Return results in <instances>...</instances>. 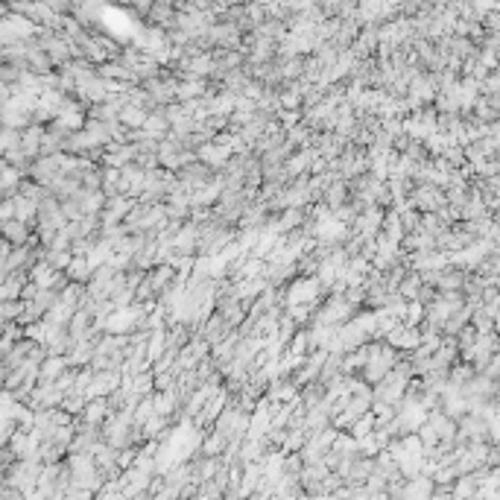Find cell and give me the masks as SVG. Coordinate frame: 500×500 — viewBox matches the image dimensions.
<instances>
[{"label": "cell", "instance_id": "5b68a950", "mask_svg": "<svg viewBox=\"0 0 500 500\" xmlns=\"http://www.w3.org/2000/svg\"><path fill=\"white\" fill-rule=\"evenodd\" d=\"M65 273H67V278H70V281H79V284H85V281H91V278H94V273H97V269L91 266L88 255H74V261H70V266L65 269Z\"/></svg>", "mask_w": 500, "mask_h": 500}, {"label": "cell", "instance_id": "8992f818", "mask_svg": "<svg viewBox=\"0 0 500 500\" xmlns=\"http://www.w3.org/2000/svg\"><path fill=\"white\" fill-rule=\"evenodd\" d=\"M3 234L6 240H12L15 246H26L30 243V223H24V220H3Z\"/></svg>", "mask_w": 500, "mask_h": 500}, {"label": "cell", "instance_id": "30bf717a", "mask_svg": "<svg viewBox=\"0 0 500 500\" xmlns=\"http://www.w3.org/2000/svg\"><path fill=\"white\" fill-rule=\"evenodd\" d=\"M243 85V74H232L228 76V88H240Z\"/></svg>", "mask_w": 500, "mask_h": 500}, {"label": "cell", "instance_id": "6da1fadb", "mask_svg": "<svg viewBox=\"0 0 500 500\" xmlns=\"http://www.w3.org/2000/svg\"><path fill=\"white\" fill-rule=\"evenodd\" d=\"M387 342L398 351H416L421 346V328L416 325H407V322H398L392 331L387 334Z\"/></svg>", "mask_w": 500, "mask_h": 500}, {"label": "cell", "instance_id": "9c48e42d", "mask_svg": "<svg viewBox=\"0 0 500 500\" xmlns=\"http://www.w3.org/2000/svg\"><path fill=\"white\" fill-rule=\"evenodd\" d=\"M421 284H424V281H421V273L416 269V273H410V275L401 281V287H398V293H401V296L407 298V302H412V298H419Z\"/></svg>", "mask_w": 500, "mask_h": 500}, {"label": "cell", "instance_id": "8fae6325", "mask_svg": "<svg viewBox=\"0 0 500 500\" xmlns=\"http://www.w3.org/2000/svg\"><path fill=\"white\" fill-rule=\"evenodd\" d=\"M494 331H497V334H500V307H497V310H494Z\"/></svg>", "mask_w": 500, "mask_h": 500}, {"label": "cell", "instance_id": "277c9868", "mask_svg": "<svg viewBox=\"0 0 500 500\" xmlns=\"http://www.w3.org/2000/svg\"><path fill=\"white\" fill-rule=\"evenodd\" d=\"M67 357L62 354H50L45 363H41V375H38V383H53V380H59L65 371H67Z\"/></svg>", "mask_w": 500, "mask_h": 500}, {"label": "cell", "instance_id": "7a4b0ae2", "mask_svg": "<svg viewBox=\"0 0 500 500\" xmlns=\"http://www.w3.org/2000/svg\"><path fill=\"white\" fill-rule=\"evenodd\" d=\"M348 193H351L348 179H334L331 184H328V191L322 193V202L331 208V211H337L339 205H346V202H348Z\"/></svg>", "mask_w": 500, "mask_h": 500}, {"label": "cell", "instance_id": "52a82bcc", "mask_svg": "<svg viewBox=\"0 0 500 500\" xmlns=\"http://www.w3.org/2000/svg\"><path fill=\"white\" fill-rule=\"evenodd\" d=\"M147 118H150V114L140 106H135V103H126L123 111H120V120H123L126 129H140V126L147 123Z\"/></svg>", "mask_w": 500, "mask_h": 500}, {"label": "cell", "instance_id": "ba28073f", "mask_svg": "<svg viewBox=\"0 0 500 500\" xmlns=\"http://www.w3.org/2000/svg\"><path fill=\"white\" fill-rule=\"evenodd\" d=\"M474 269H477L480 275H485V278H500V255L497 252H485L483 261Z\"/></svg>", "mask_w": 500, "mask_h": 500}, {"label": "cell", "instance_id": "3957f363", "mask_svg": "<svg viewBox=\"0 0 500 500\" xmlns=\"http://www.w3.org/2000/svg\"><path fill=\"white\" fill-rule=\"evenodd\" d=\"M106 416H111V404H108V398H106V395H99V398H88V404H85V410H82V421H88V424H99V427H103Z\"/></svg>", "mask_w": 500, "mask_h": 500}]
</instances>
